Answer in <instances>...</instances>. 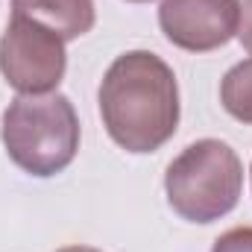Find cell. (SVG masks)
Listing matches in <instances>:
<instances>
[{
	"mask_svg": "<svg viewBox=\"0 0 252 252\" xmlns=\"http://www.w3.org/2000/svg\"><path fill=\"white\" fill-rule=\"evenodd\" d=\"M220 103L235 121L252 126V56L226 70L220 79Z\"/></svg>",
	"mask_w": 252,
	"mask_h": 252,
	"instance_id": "cell-7",
	"label": "cell"
},
{
	"mask_svg": "<svg viewBox=\"0 0 252 252\" xmlns=\"http://www.w3.org/2000/svg\"><path fill=\"white\" fill-rule=\"evenodd\" d=\"M67 70L64 41L41 24L12 15L0 35V73L18 94H50Z\"/></svg>",
	"mask_w": 252,
	"mask_h": 252,
	"instance_id": "cell-4",
	"label": "cell"
},
{
	"mask_svg": "<svg viewBox=\"0 0 252 252\" xmlns=\"http://www.w3.org/2000/svg\"><path fill=\"white\" fill-rule=\"evenodd\" d=\"M56 252H103V250H94V247H62Z\"/></svg>",
	"mask_w": 252,
	"mask_h": 252,
	"instance_id": "cell-10",
	"label": "cell"
},
{
	"mask_svg": "<svg viewBox=\"0 0 252 252\" xmlns=\"http://www.w3.org/2000/svg\"><path fill=\"white\" fill-rule=\"evenodd\" d=\"M12 15L30 18L56 32L64 44L94 30V0H12Z\"/></svg>",
	"mask_w": 252,
	"mask_h": 252,
	"instance_id": "cell-6",
	"label": "cell"
},
{
	"mask_svg": "<svg viewBox=\"0 0 252 252\" xmlns=\"http://www.w3.org/2000/svg\"><path fill=\"white\" fill-rule=\"evenodd\" d=\"M211 252H252V226H238L223 232L214 241Z\"/></svg>",
	"mask_w": 252,
	"mask_h": 252,
	"instance_id": "cell-8",
	"label": "cell"
},
{
	"mask_svg": "<svg viewBox=\"0 0 252 252\" xmlns=\"http://www.w3.org/2000/svg\"><path fill=\"white\" fill-rule=\"evenodd\" d=\"M241 0H161L158 27L164 38L188 53H208L238 35Z\"/></svg>",
	"mask_w": 252,
	"mask_h": 252,
	"instance_id": "cell-5",
	"label": "cell"
},
{
	"mask_svg": "<svg viewBox=\"0 0 252 252\" xmlns=\"http://www.w3.org/2000/svg\"><path fill=\"white\" fill-rule=\"evenodd\" d=\"M0 141L24 173L50 179L79 153L76 109L59 91L18 94L0 118Z\"/></svg>",
	"mask_w": 252,
	"mask_h": 252,
	"instance_id": "cell-2",
	"label": "cell"
},
{
	"mask_svg": "<svg viewBox=\"0 0 252 252\" xmlns=\"http://www.w3.org/2000/svg\"><path fill=\"white\" fill-rule=\"evenodd\" d=\"M129 3H150V0H129Z\"/></svg>",
	"mask_w": 252,
	"mask_h": 252,
	"instance_id": "cell-11",
	"label": "cell"
},
{
	"mask_svg": "<svg viewBox=\"0 0 252 252\" xmlns=\"http://www.w3.org/2000/svg\"><path fill=\"white\" fill-rule=\"evenodd\" d=\"M250 176H252V170H250Z\"/></svg>",
	"mask_w": 252,
	"mask_h": 252,
	"instance_id": "cell-12",
	"label": "cell"
},
{
	"mask_svg": "<svg viewBox=\"0 0 252 252\" xmlns=\"http://www.w3.org/2000/svg\"><path fill=\"white\" fill-rule=\"evenodd\" d=\"M244 190V164L238 153L220 138H199L188 144L164 173L170 208L188 223H214L235 211Z\"/></svg>",
	"mask_w": 252,
	"mask_h": 252,
	"instance_id": "cell-3",
	"label": "cell"
},
{
	"mask_svg": "<svg viewBox=\"0 0 252 252\" xmlns=\"http://www.w3.org/2000/svg\"><path fill=\"white\" fill-rule=\"evenodd\" d=\"M97 103L109 138L135 156L156 153L179 126L176 73L150 50H129L109 64Z\"/></svg>",
	"mask_w": 252,
	"mask_h": 252,
	"instance_id": "cell-1",
	"label": "cell"
},
{
	"mask_svg": "<svg viewBox=\"0 0 252 252\" xmlns=\"http://www.w3.org/2000/svg\"><path fill=\"white\" fill-rule=\"evenodd\" d=\"M238 41L252 56V0L241 3V24H238Z\"/></svg>",
	"mask_w": 252,
	"mask_h": 252,
	"instance_id": "cell-9",
	"label": "cell"
}]
</instances>
